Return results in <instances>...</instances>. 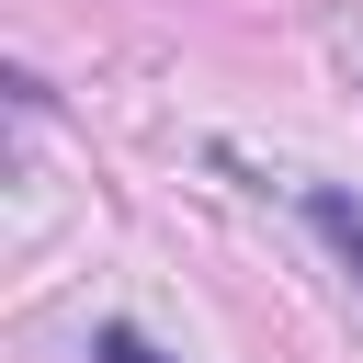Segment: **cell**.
I'll use <instances>...</instances> for the list:
<instances>
[{
	"label": "cell",
	"instance_id": "obj_1",
	"mask_svg": "<svg viewBox=\"0 0 363 363\" xmlns=\"http://www.w3.org/2000/svg\"><path fill=\"white\" fill-rule=\"evenodd\" d=\"M306 227H318V238H329V250L363 272V204H352L340 182H306Z\"/></svg>",
	"mask_w": 363,
	"mask_h": 363
},
{
	"label": "cell",
	"instance_id": "obj_2",
	"mask_svg": "<svg viewBox=\"0 0 363 363\" xmlns=\"http://www.w3.org/2000/svg\"><path fill=\"white\" fill-rule=\"evenodd\" d=\"M91 363H170V352H159L147 329H125V318H102V329H91Z\"/></svg>",
	"mask_w": 363,
	"mask_h": 363
}]
</instances>
